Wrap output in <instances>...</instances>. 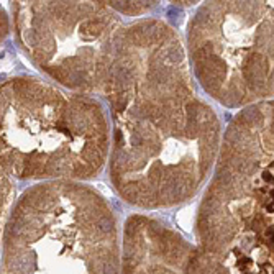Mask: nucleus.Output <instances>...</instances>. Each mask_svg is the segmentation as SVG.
Segmentation results:
<instances>
[{
	"label": "nucleus",
	"instance_id": "nucleus-2",
	"mask_svg": "<svg viewBox=\"0 0 274 274\" xmlns=\"http://www.w3.org/2000/svg\"><path fill=\"white\" fill-rule=\"evenodd\" d=\"M95 230L99 235H108L113 231V220L108 213H102L95 220Z\"/></svg>",
	"mask_w": 274,
	"mask_h": 274
},
{
	"label": "nucleus",
	"instance_id": "nucleus-3",
	"mask_svg": "<svg viewBox=\"0 0 274 274\" xmlns=\"http://www.w3.org/2000/svg\"><path fill=\"white\" fill-rule=\"evenodd\" d=\"M100 272L102 274H117V259L113 256H104V261L100 264Z\"/></svg>",
	"mask_w": 274,
	"mask_h": 274
},
{
	"label": "nucleus",
	"instance_id": "nucleus-1",
	"mask_svg": "<svg viewBox=\"0 0 274 274\" xmlns=\"http://www.w3.org/2000/svg\"><path fill=\"white\" fill-rule=\"evenodd\" d=\"M107 3L110 7H113V8L123 12V13L133 15V13H140V12H143V10L149 8L154 2H107Z\"/></svg>",
	"mask_w": 274,
	"mask_h": 274
}]
</instances>
